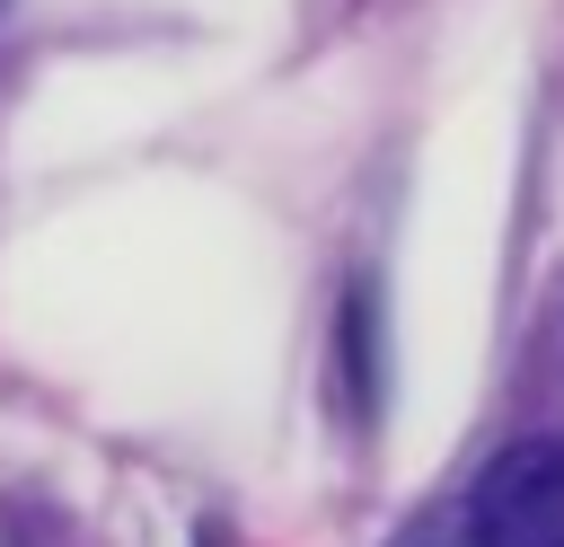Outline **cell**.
Wrapping results in <instances>:
<instances>
[{"instance_id": "obj_1", "label": "cell", "mask_w": 564, "mask_h": 547, "mask_svg": "<svg viewBox=\"0 0 564 547\" xmlns=\"http://www.w3.org/2000/svg\"><path fill=\"white\" fill-rule=\"evenodd\" d=\"M467 512L485 547H564V432L511 441L467 485Z\"/></svg>"}, {"instance_id": "obj_2", "label": "cell", "mask_w": 564, "mask_h": 547, "mask_svg": "<svg viewBox=\"0 0 564 547\" xmlns=\"http://www.w3.org/2000/svg\"><path fill=\"white\" fill-rule=\"evenodd\" d=\"M388 547H485V538H476V512H467V494H458V503H432V512H414V521H405Z\"/></svg>"}, {"instance_id": "obj_3", "label": "cell", "mask_w": 564, "mask_h": 547, "mask_svg": "<svg viewBox=\"0 0 564 547\" xmlns=\"http://www.w3.org/2000/svg\"><path fill=\"white\" fill-rule=\"evenodd\" d=\"M203 547H212V538H203Z\"/></svg>"}]
</instances>
